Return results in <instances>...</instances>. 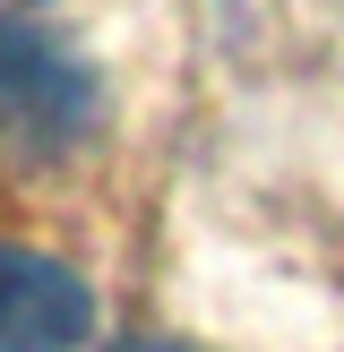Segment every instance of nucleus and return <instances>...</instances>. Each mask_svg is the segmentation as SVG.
<instances>
[{
	"instance_id": "f257e3e1",
	"label": "nucleus",
	"mask_w": 344,
	"mask_h": 352,
	"mask_svg": "<svg viewBox=\"0 0 344 352\" xmlns=\"http://www.w3.org/2000/svg\"><path fill=\"white\" fill-rule=\"evenodd\" d=\"M86 129H95V78L52 34L0 17V155L52 164V155L86 146Z\"/></svg>"
},
{
	"instance_id": "7ed1b4c3",
	"label": "nucleus",
	"mask_w": 344,
	"mask_h": 352,
	"mask_svg": "<svg viewBox=\"0 0 344 352\" xmlns=\"http://www.w3.org/2000/svg\"><path fill=\"white\" fill-rule=\"evenodd\" d=\"M129 352H189V344H129Z\"/></svg>"
},
{
	"instance_id": "f03ea898",
	"label": "nucleus",
	"mask_w": 344,
	"mask_h": 352,
	"mask_svg": "<svg viewBox=\"0 0 344 352\" xmlns=\"http://www.w3.org/2000/svg\"><path fill=\"white\" fill-rule=\"evenodd\" d=\"M95 292L69 258L0 241V352H86Z\"/></svg>"
}]
</instances>
